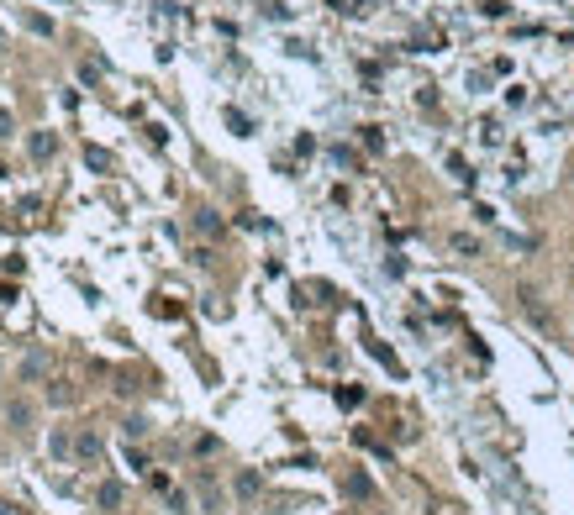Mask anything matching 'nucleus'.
<instances>
[{"label":"nucleus","mask_w":574,"mask_h":515,"mask_svg":"<svg viewBox=\"0 0 574 515\" xmlns=\"http://www.w3.org/2000/svg\"><path fill=\"white\" fill-rule=\"evenodd\" d=\"M6 415H11V426H21V431L32 426V405H26V400H11V405H6Z\"/></svg>","instance_id":"f257e3e1"},{"label":"nucleus","mask_w":574,"mask_h":515,"mask_svg":"<svg viewBox=\"0 0 574 515\" xmlns=\"http://www.w3.org/2000/svg\"><path fill=\"white\" fill-rule=\"evenodd\" d=\"M116 505H122V484H100V510H116Z\"/></svg>","instance_id":"f03ea898"},{"label":"nucleus","mask_w":574,"mask_h":515,"mask_svg":"<svg viewBox=\"0 0 574 515\" xmlns=\"http://www.w3.org/2000/svg\"><path fill=\"white\" fill-rule=\"evenodd\" d=\"M348 494H353V499H369V494H375V484H369L364 473H353V479H348Z\"/></svg>","instance_id":"7ed1b4c3"},{"label":"nucleus","mask_w":574,"mask_h":515,"mask_svg":"<svg viewBox=\"0 0 574 515\" xmlns=\"http://www.w3.org/2000/svg\"><path fill=\"white\" fill-rule=\"evenodd\" d=\"M237 494H243V499L259 494V473H237Z\"/></svg>","instance_id":"20e7f679"}]
</instances>
